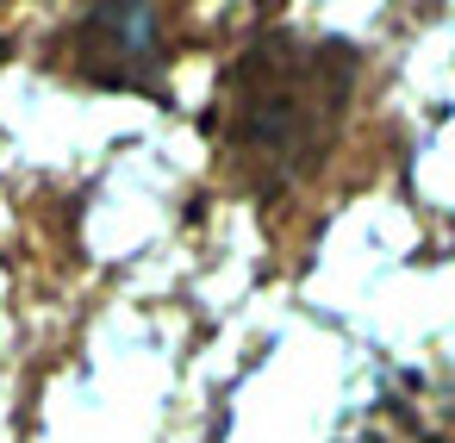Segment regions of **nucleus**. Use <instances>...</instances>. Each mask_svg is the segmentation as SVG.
Returning a JSON list of instances; mask_svg holds the SVG:
<instances>
[{"instance_id":"f257e3e1","label":"nucleus","mask_w":455,"mask_h":443,"mask_svg":"<svg viewBox=\"0 0 455 443\" xmlns=\"http://www.w3.org/2000/svg\"><path fill=\"white\" fill-rule=\"evenodd\" d=\"M355 94L343 38H256L219 88V150L250 194L299 188L337 144Z\"/></svg>"},{"instance_id":"f03ea898","label":"nucleus","mask_w":455,"mask_h":443,"mask_svg":"<svg viewBox=\"0 0 455 443\" xmlns=\"http://www.w3.org/2000/svg\"><path fill=\"white\" fill-rule=\"evenodd\" d=\"M169 26L163 0H94L88 20L69 32V63L76 76L125 94L163 88V57H169Z\"/></svg>"},{"instance_id":"7ed1b4c3","label":"nucleus","mask_w":455,"mask_h":443,"mask_svg":"<svg viewBox=\"0 0 455 443\" xmlns=\"http://www.w3.org/2000/svg\"><path fill=\"white\" fill-rule=\"evenodd\" d=\"M349 443H455V387H430V381H405L393 387Z\"/></svg>"}]
</instances>
